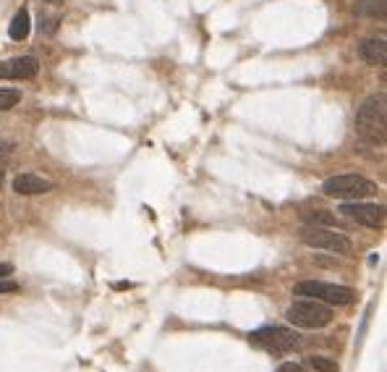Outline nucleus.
Here are the masks:
<instances>
[{"mask_svg":"<svg viewBox=\"0 0 387 372\" xmlns=\"http://www.w3.org/2000/svg\"><path fill=\"white\" fill-rule=\"evenodd\" d=\"M385 94H372L364 100V105L356 113V134L369 145H385Z\"/></svg>","mask_w":387,"mask_h":372,"instance_id":"1","label":"nucleus"},{"mask_svg":"<svg viewBox=\"0 0 387 372\" xmlns=\"http://www.w3.org/2000/svg\"><path fill=\"white\" fill-rule=\"evenodd\" d=\"M379 186L364 176H356V173H340V176H333L322 184V194L324 197H333V200H343V202H356V200H369V197H377Z\"/></svg>","mask_w":387,"mask_h":372,"instance_id":"2","label":"nucleus"},{"mask_svg":"<svg viewBox=\"0 0 387 372\" xmlns=\"http://www.w3.org/2000/svg\"><path fill=\"white\" fill-rule=\"evenodd\" d=\"M288 322L298 328H324L333 322V309L330 304H322L317 299H298L288 307Z\"/></svg>","mask_w":387,"mask_h":372,"instance_id":"3","label":"nucleus"},{"mask_svg":"<svg viewBox=\"0 0 387 372\" xmlns=\"http://www.w3.org/2000/svg\"><path fill=\"white\" fill-rule=\"evenodd\" d=\"M296 296H311L322 304L346 307L353 304L356 291L348 286H337V283H324V280H301L296 286Z\"/></svg>","mask_w":387,"mask_h":372,"instance_id":"4","label":"nucleus"},{"mask_svg":"<svg viewBox=\"0 0 387 372\" xmlns=\"http://www.w3.org/2000/svg\"><path fill=\"white\" fill-rule=\"evenodd\" d=\"M298 239L304 241L306 247H314V249H324V252L333 254H351L353 244L346 234H335L333 228H322V226H304L298 231Z\"/></svg>","mask_w":387,"mask_h":372,"instance_id":"5","label":"nucleus"},{"mask_svg":"<svg viewBox=\"0 0 387 372\" xmlns=\"http://www.w3.org/2000/svg\"><path fill=\"white\" fill-rule=\"evenodd\" d=\"M340 213L351 218L353 223L366 228H382L385 226V207L382 205H375V202H343L340 205Z\"/></svg>","mask_w":387,"mask_h":372,"instance_id":"6","label":"nucleus"},{"mask_svg":"<svg viewBox=\"0 0 387 372\" xmlns=\"http://www.w3.org/2000/svg\"><path fill=\"white\" fill-rule=\"evenodd\" d=\"M257 346H264L270 351H291L301 344V335L288 328H259L249 335Z\"/></svg>","mask_w":387,"mask_h":372,"instance_id":"7","label":"nucleus"},{"mask_svg":"<svg viewBox=\"0 0 387 372\" xmlns=\"http://www.w3.org/2000/svg\"><path fill=\"white\" fill-rule=\"evenodd\" d=\"M39 61L32 55H19L11 61H3L0 63V79H32L37 76Z\"/></svg>","mask_w":387,"mask_h":372,"instance_id":"8","label":"nucleus"},{"mask_svg":"<svg viewBox=\"0 0 387 372\" xmlns=\"http://www.w3.org/2000/svg\"><path fill=\"white\" fill-rule=\"evenodd\" d=\"M52 189H55V184L48 181V178H42V176H37V173H21V176L13 178V192H16V194H24V197L48 194Z\"/></svg>","mask_w":387,"mask_h":372,"instance_id":"9","label":"nucleus"},{"mask_svg":"<svg viewBox=\"0 0 387 372\" xmlns=\"http://www.w3.org/2000/svg\"><path fill=\"white\" fill-rule=\"evenodd\" d=\"M359 53L366 63H372V66H385L387 61V42L382 37H369V40H364L359 45Z\"/></svg>","mask_w":387,"mask_h":372,"instance_id":"10","label":"nucleus"},{"mask_svg":"<svg viewBox=\"0 0 387 372\" xmlns=\"http://www.w3.org/2000/svg\"><path fill=\"white\" fill-rule=\"evenodd\" d=\"M29 29H32V21H29V11L21 8L19 14L13 16V21L8 24V34H11V40L21 42L29 37Z\"/></svg>","mask_w":387,"mask_h":372,"instance_id":"11","label":"nucleus"},{"mask_svg":"<svg viewBox=\"0 0 387 372\" xmlns=\"http://www.w3.org/2000/svg\"><path fill=\"white\" fill-rule=\"evenodd\" d=\"M353 14L356 16H369V19H385L387 14V6L385 0H359L356 6H353Z\"/></svg>","mask_w":387,"mask_h":372,"instance_id":"12","label":"nucleus"},{"mask_svg":"<svg viewBox=\"0 0 387 372\" xmlns=\"http://www.w3.org/2000/svg\"><path fill=\"white\" fill-rule=\"evenodd\" d=\"M304 220H306L309 226H322V228L340 226V220H337L333 213H327V210H309V213H304Z\"/></svg>","mask_w":387,"mask_h":372,"instance_id":"13","label":"nucleus"},{"mask_svg":"<svg viewBox=\"0 0 387 372\" xmlns=\"http://www.w3.org/2000/svg\"><path fill=\"white\" fill-rule=\"evenodd\" d=\"M306 364H309L314 372H340L335 359H327V357H309Z\"/></svg>","mask_w":387,"mask_h":372,"instance_id":"14","label":"nucleus"},{"mask_svg":"<svg viewBox=\"0 0 387 372\" xmlns=\"http://www.w3.org/2000/svg\"><path fill=\"white\" fill-rule=\"evenodd\" d=\"M19 100H21V92H19V90H6V87H0V110H11V107L19 105Z\"/></svg>","mask_w":387,"mask_h":372,"instance_id":"15","label":"nucleus"},{"mask_svg":"<svg viewBox=\"0 0 387 372\" xmlns=\"http://www.w3.org/2000/svg\"><path fill=\"white\" fill-rule=\"evenodd\" d=\"M278 372H306V367H304V364H296V362H285V364L278 367Z\"/></svg>","mask_w":387,"mask_h":372,"instance_id":"16","label":"nucleus"},{"mask_svg":"<svg viewBox=\"0 0 387 372\" xmlns=\"http://www.w3.org/2000/svg\"><path fill=\"white\" fill-rule=\"evenodd\" d=\"M11 291H19V286L13 280H0V293H11Z\"/></svg>","mask_w":387,"mask_h":372,"instance_id":"17","label":"nucleus"},{"mask_svg":"<svg viewBox=\"0 0 387 372\" xmlns=\"http://www.w3.org/2000/svg\"><path fill=\"white\" fill-rule=\"evenodd\" d=\"M13 273V265H8V262H0V278H8Z\"/></svg>","mask_w":387,"mask_h":372,"instance_id":"18","label":"nucleus"},{"mask_svg":"<svg viewBox=\"0 0 387 372\" xmlns=\"http://www.w3.org/2000/svg\"><path fill=\"white\" fill-rule=\"evenodd\" d=\"M3 178H6V171H3V168H0V186H3Z\"/></svg>","mask_w":387,"mask_h":372,"instance_id":"19","label":"nucleus"},{"mask_svg":"<svg viewBox=\"0 0 387 372\" xmlns=\"http://www.w3.org/2000/svg\"><path fill=\"white\" fill-rule=\"evenodd\" d=\"M45 3H63V0H45Z\"/></svg>","mask_w":387,"mask_h":372,"instance_id":"20","label":"nucleus"}]
</instances>
